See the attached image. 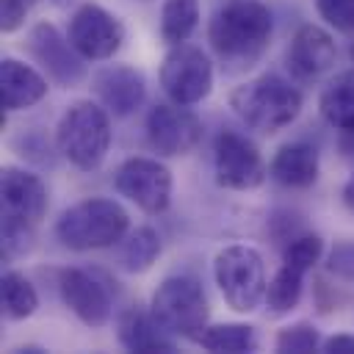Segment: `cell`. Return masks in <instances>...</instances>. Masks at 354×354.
I'll use <instances>...</instances> for the list:
<instances>
[{
	"label": "cell",
	"mask_w": 354,
	"mask_h": 354,
	"mask_svg": "<svg viewBox=\"0 0 354 354\" xmlns=\"http://www.w3.org/2000/svg\"><path fill=\"white\" fill-rule=\"evenodd\" d=\"M213 277L224 301L235 313H254L260 301H266V266L260 252L252 246H224L213 260Z\"/></svg>",
	"instance_id": "cell-6"
},
{
	"label": "cell",
	"mask_w": 354,
	"mask_h": 354,
	"mask_svg": "<svg viewBox=\"0 0 354 354\" xmlns=\"http://www.w3.org/2000/svg\"><path fill=\"white\" fill-rule=\"evenodd\" d=\"M36 241V224L28 218H17V216H6L3 213V230H0V252L3 260L11 263L22 254H28L33 249Z\"/></svg>",
	"instance_id": "cell-26"
},
{
	"label": "cell",
	"mask_w": 354,
	"mask_h": 354,
	"mask_svg": "<svg viewBox=\"0 0 354 354\" xmlns=\"http://www.w3.org/2000/svg\"><path fill=\"white\" fill-rule=\"evenodd\" d=\"M0 299H3V315L8 321H25L39 307L36 288L19 271H6L3 274V279H0Z\"/></svg>",
	"instance_id": "cell-22"
},
{
	"label": "cell",
	"mask_w": 354,
	"mask_h": 354,
	"mask_svg": "<svg viewBox=\"0 0 354 354\" xmlns=\"http://www.w3.org/2000/svg\"><path fill=\"white\" fill-rule=\"evenodd\" d=\"M199 22V0H163L160 36L166 44H183Z\"/></svg>",
	"instance_id": "cell-24"
},
{
	"label": "cell",
	"mask_w": 354,
	"mask_h": 354,
	"mask_svg": "<svg viewBox=\"0 0 354 354\" xmlns=\"http://www.w3.org/2000/svg\"><path fill=\"white\" fill-rule=\"evenodd\" d=\"M149 313L171 337H185L194 343L207 326V315H210L202 285L185 274L166 277L155 288Z\"/></svg>",
	"instance_id": "cell-5"
},
{
	"label": "cell",
	"mask_w": 354,
	"mask_h": 354,
	"mask_svg": "<svg viewBox=\"0 0 354 354\" xmlns=\"http://www.w3.org/2000/svg\"><path fill=\"white\" fill-rule=\"evenodd\" d=\"M321 335L313 324H290V326H282L274 337V348L277 351H285V354H310V351H318L321 348Z\"/></svg>",
	"instance_id": "cell-28"
},
{
	"label": "cell",
	"mask_w": 354,
	"mask_h": 354,
	"mask_svg": "<svg viewBox=\"0 0 354 354\" xmlns=\"http://www.w3.org/2000/svg\"><path fill=\"white\" fill-rule=\"evenodd\" d=\"M321 351H326V354H354V335H332L321 343Z\"/></svg>",
	"instance_id": "cell-32"
},
{
	"label": "cell",
	"mask_w": 354,
	"mask_h": 354,
	"mask_svg": "<svg viewBox=\"0 0 354 354\" xmlns=\"http://www.w3.org/2000/svg\"><path fill=\"white\" fill-rule=\"evenodd\" d=\"M0 91H3V111H22L44 100L47 77L36 72L30 64L6 55L0 61Z\"/></svg>",
	"instance_id": "cell-18"
},
{
	"label": "cell",
	"mask_w": 354,
	"mask_h": 354,
	"mask_svg": "<svg viewBox=\"0 0 354 354\" xmlns=\"http://www.w3.org/2000/svg\"><path fill=\"white\" fill-rule=\"evenodd\" d=\"M271 30V11L260 0H227L207 25V41L230 72H243L263 58Z\"/></svg>",
	"instance_id": "cell-1"
},
{
	"label": "cell",
	"mask_w": 354,
	"mask_h": 354,
	"mask_svg": "<svg viewBox=\"0 0 354 354\" xmlns=\"http://www.w3.org/2000/svg\"><path fill=\"white\" fill-rule=\"evenodd\" d=\"M329 271L346 282H354V241H343L329 252Z\"/></svg>",
	"instance_id": "cell-30"
},
{
	"label": "cell",
	"mask_w": 354,
	"mask_h": 354,
	"mask_svg": "<svg viewBox=\"0 0 354 354\" xmlns=\"http://www.w3.org/2000/svg\"><path fill=\"white\" fill-rule=\"evenodd\" d=\"M28 50L33 61L47 72V77H53L58 86H75L86 75L83 55L50 22H36L28 30Z\"/></svg>",
	"instance_id": "cell-11"
},
{
	"label": "cell",
	"mask_w": 354,
	"mask_h": 354,
	"mask_svg": "<svg viewBox=\"0 0 354 354\" xmlns=\"http://www.w3.org/2000/svg\"><path fill=\"white\" fill-rule=\"evenodd\" d=\"M116 191L144 213H163L171 202V171L155 158H127L113 174Z\"/></svg>",
	"instance_id": "cell-9"
},
{
	"label": "cell",
	"mask_w": 354,
	"mask_h": 354,
	"mask_svg": "<svg viewBox=\"0 0 354 354\" xmlns=\"http://www.w3.org/2000/svg\"><path fill=\"white\" fill-rule=\"evenodd\" d=\"M28 0H0V28L3 33H14L25 25Z\"/></svg>",
	"instance_id": "cell-31"
},
{
	"label": "cell",
	"mask_w": 354,
	"mask_h": 354,
	"mask_svg": "<svg viewBox=\"0 0 354 354\" xmlns=\"http://www.w3.org/2000/svg\"><path fill=\"white\" fill-rule=\"evenodd\" d=\"M343 205H346L348 213L354 216V174H351V180L343 185Z\"/></svg>",
	"instance_id": "cell-34"
},
{
	"label": "cell",
	"mask_w": 354,
	"mask_h": 354,
	"mask_svg": "<svg viewBox=\"0 0 354 354\" xmlns=\"http://www.w3.org/2000/svg\"><path fill=\"white\" fill-rule=\"evenodd\" d=\"M116 337L127 351L136 354H155V351H174V337L155 321L149 310L127 307L116 321Z\"/></svg>",
	"instance_id": "cell-17"
},
{
	"label": "cell",
	"mask_w": 354,
	"mask_h": 354,
	"mask_svg": "<svg viewBox=\"0 0 354 354\" xmlns=\"http://www.w3.org/2000/svg\"><path fill=\"white\" fill-rule=\"evenodd\" d=\"M50 3H55V6H69L72 0H50Z\"/></svg>",
	"instance_id": "cell-35"
},
{
	"label": "cell",
	"mask_w": 354,
	"mask_h": 354,
	"mask_svg": "<svg viewBox=\"0 0 354 354\" xmlns=\"http://www.w3.org/2000/svg\"><path fill=\"white\" fill-rule=\"evenodd\" d=\"M130 230V216L116 199L91 196L83 199L61 213L55 221V235L66 249L75 252H91V249H108L124 241Z\"/></svg>",
	"instance_id": "cell-2"
},
{
	"label": "cell",
	"mask_w": 354,
	"mask_h": 354,
	"mask_svg": "<svg viewBox=\"0 0 354 354\" xmlns=\"http://www.w3.org/2000/svg\"><path fill=\"white\" fill-rule=\"evenodd\" d=\"M0 196H3V213L28 218L39 224L47 213V185L39 174L22 169V166H3L0 171Z\"/></svg>",
	"instance_id": "cell-15"
},
{
	"label": "cell",
	"mask_w": 354,
	"mask_h": 354,
	"mask_svg": "<svg viewBox=\"0 0 354 354\" xmlns=\"http://www.w3.org/2000/svg\"><path fill=\"white\" fill-rule=\"evenodd\" d=\"M335 55L337 50L329 30L318 25H301L288 47V69L301 80H313L335 64Z\"/></svg>",
	"instance_id": "cell-16"
},
{
	"label": "cell",
	"mask_w": 354,
	"mask_h": 354,
	"mask_svg": "<svg viewBox=\"0 0 354 354\" xmlns=\"http://www.w3.org/2000/svg\"><path fill=\"white\" fill-rule=\"evenodd\" d=\"M160 254V235L152 227H136L133 232L124 235L122 252H119V263L124 271L130 274H141L147 268H152V263Z\"/></svg>",
	"instance_id": "cell-23"
},
{
	"label": "cell",
	"mask_w": 354,
	"mask_h": 354,
	"mask_svg": "<svg viewBox=\"0 0 354 354\" xmlns=\"http://www.w3.org/2000/svg\"><path fill=\"white\" fill-rule=\"evenodd\" d=\"M160 86L171 102H202L213 88V64L199 47L174 44L160 61Z\"/></svg>",
	"instance_id": "cell-7"
},
{
	"label": "cell",
	"mask_w": 354,
	"mask_h": 354,
	"mask_svg": "<svg viewBox=\"0 0 354 354\" xmlns=\"http://www.w3.org/2000/svg\"><path fill=\"white\" fill-rule=\"evenodd\" d=\"M58 290L64 304L86 324V326H105L111 321L113 299L105 279L86 268H64L58 274Z\"/></svg>",
	"instance_id": "cell-12"
},
{
	"label": "cell",
	"mask_w": 354,
	"mask_h": 354,
	"mask_svg": "<svg viewBox=\"0 0 354 354\" xmlns=\"http://www.w3.org/2000/svg\"><path fill=\"white\" fill-rule=\"evenodd\" d=\"M213 169H216V183L230 191H252V188L263 185V180L268 174L254 141H249L246 136H241L235 130H224L216 136Z\"/></svg>",
	"instance_id": "cell-8"
},
{
	"label": "cell",
	"mask_w": 354,
	"mask_h": 354,
	"mask_svg": "<svg viewBox=\"0 0 354 354\" xmlns=\"http://www.w3.org/2000/svg\"><path fill=\"white\" fill-rule=\"evenodd\" d=\"M318 149L304 141L282 144L268 163V174L285 188H310L318 180Z\"/></svg>",
	"instance_id": "cell-19"
},
{
	"label": "cell",
	"mask_w": 354,
	"mask_h": 354,
	"mask_svg": "<svg viewBox=\"0 0 354 354\" xmlns=\"http://www.w3.org/2000/svg\"><path fill=\"white\" fill-rule=\"evenodd\" d=\"M55 147L75 169L80 171L97 169L111 149L108 108L91 100H75L58 119Z\"/></svg>",
	"instance_id": "cell-4"
},
{
	"label": "cell",
	"mask_w": 354,
	"mask_h": 354,
	"mask_svg": "<svg viewBox=\"0 0 354 354\" xmlns=\"http://www.w3.org/2000/svg\"><path fill=\"white\" fill-rule=\"evenodd\" d=\"M66 39L72 41V47L91 61H105L111 58L122 41H124V28L122 22L105 11L97 3H83L75 8V14L69 17L66 25Z\"/></svg>",
	"instance_id": "cell-10"
},
{
	"label": "cell",
	"mask_w": 354,
	"mask_h": 354,
	"mask_svg": "<svg viewBox=\"0 0 354 354\" xmlns=\"http://www.w3.org/2000/svg\"><path fill=\"white\" fill-rule=\"evenodd\" d=\"M301 288H304V271H299V268H293L288 263H279V268L274 271V277L266 285L268 310L277 313V315L290 313L301 299Z\"/></svg>",
	"instance_id": "cell-25"
},
{
	"label": "cell",
	"mask_w": 354,
	"mask_h": 354,
	"mask_svg": "<svg viewBox=\"0 0 354 354\" xmlns=\"http://www.w3.org/2000/svg\"><path fill=\"white\" fill-rule=\"evenodd\" d=\"M147 136L149 144L160 155H185L191 152L202 138V122L194 111H188L180 102H160L147 116Z\"/></svg>",
	"instance_id": "cell-13"
},
{
	"label": "cell",
	"mask_w": 354,
	"mask_h": 354,
	"mask_svg": "<svg viewBox=\"0 0 354 354\" xmlns=\"http://www.w3.org/2000/svg\"><path fill=\"white\" fill-rule=\"evenodd\" d=\"M318 111H321V116H324L332 127H337V130L354 124V69L337 72V75L321 88Z\"/></svg>",
	"instance_id": "cell-20"
},
{
	"label": "cell",
	"mask_w": 354,
	"mask_h": 354,
	"mask_svg": "<svg viewBox=\"0 0 354 354\" xmlns=\"http://www.w3.org/2000/svg\"><path fill=\"white\" fill-rule=\"evenodd\" d=\"M315 8L329 28L354 33V0H315Z\"/></svg>",
	"instance_id": "cell-29"
},
{
	"label": "cell",
	"mask_w": 354,
	"mask_h": 354,
	"mask_svg": "<svg viewBox=\"0 0 354 354\" xmlns=\"http://www.w3.org/2000/svg\"><path fill=\"white\" fill-rule=\"evenodd\" d=\"M91 88L113 116H130L147 97L144 75L127 64H108L94 72Z\"/></svg>",
	"instance_id": "cell-14"
},
{
	"label": "cell",
	"mask_w": 354,
	"mask_h": 354,
	"mask_svg": "<svg viewBox=\"0 0 354 354\" xmlns=\"http://www.w3.org/2000/svg\"><path fill=\"white\" fill-rule=\"evenodd\" d=\"M324 254V241L315 232H296L290 241H285L282 249V263L299 268V271H310Z\"/></svg>",
	"instance_id": "cell-27"
},
{
	"label": "cell",
	"mask_w": 354,
	"mask_h": 354,
	"mask_svg": "<svg viewBox=\"0 0 354 354\" xmlns=\"http://www.w3.org/2000/svg\"><path fill=\"white\" fill-rule=\"evenodd\" d=\"M340 149H343V155L354 158V124L340 130Z\"/></svg>",
	"instance_id": "cell-33"
},
{
	"label": "cell",
	"mask_w": 354,
	"mask_h": 354,
	"mask_svg": "<svg viewBox=\"0 0 354 354\" xmlns=\"http://www.w3.org/2000/svg\"><path fill=\"white\" fill-rule=\"evenodd\" d=\"M196 346L216 354H252L257 351V335L249 324H210L196 337Z\"/></svg>",
	"instance_id": "cell-21"
},
{
	"label": "cell",
	"mask_w": 354,
	"mask_h": 354,
	"mask_svg": "<svg viewBox=\"0 0 354 354\" xmlns=\"http://www.w3.org/2000/svg\"><path fill=\"white\" fill-rule=\"evenodd\" d=\"M235 116L260 133H277L288 127L301 111V91L279 75H260L230 94Z\"/></svg>",
	"instance_id": "cell-3"
}]
</instances>
